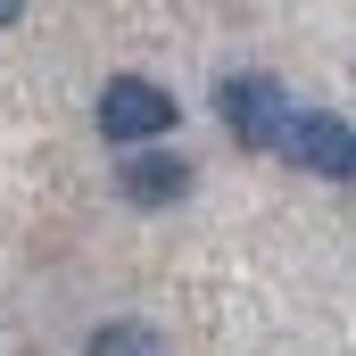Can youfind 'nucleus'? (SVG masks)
<instances>
[{
	"label": "nucleus",
	"instance_id": "20e7f679",
	"mask_svg": "<svg viewBox=\"0 0 356 356\" xmlns=\"http://www.w3.org/2000/svg\"><path fill=\"white\" fill-rule=\"evenodd\" d=\"M116 199L124 207H175V199H191V158L133 141V158L116 166Z\"/></svg>",
	"mask_w": 356,
	"mask_h": 356
},
{
	"label": "nucleus",
	"instance_id": "423d86ee",
	"mask_svg": "<svg viewBox=\"0 0 356 356\" xmlns=\"http://www.w3.org/2000/svg\"><path fill=\"white\" fill-rule=\"evenodd\" d=\"M17 17H25V0H0V25H17Z\"/></svg>",
	"mask_w": 356,
	"mask_h": 356
},
{
	"label": "nucleus",
	"instance_id": "7ed1b4c3",
	"mask_svg": "<svg viewBox=\"0 0 356 356\" xmlns=\"http://www.w3.org/2000/svg\"><path fill=\"white\" fill-rule=\"evenodd\" d=\"M282 108H290V91L273 83V75H224V83H216V116H224V133H232L241 149H273Z\"/></svg>",
	"mask_w": 356,
	"mask_h": 356
},
{
	"label": "nucleus",
	"instance_id": "39448f33",
	"mask_svg": "<svg viewBox=\"0 0 356 356\" xmlns=\"http://www.w3.org/2000/svg\"><path fill=\"white\" fill-rule=\"evenodd\" d=\"M83 356H166V340L149 332V323H133V315H116V323H99L83 340Z\"/></svg>",
	"mask_w": 356,
	"mask_h": 356
},
{
	"label": "nucleus",
	"instance_id": "f257e3e1",
	"mask_svg": "<svg viewBox=\"0 0 356 356\" xmlns=\"http://www.w3.org/2000/svg\"><path fill=\"white\" fill-rule=\"evenodd\" d=\"M273 149H282L298 175H315V182H348L356 175V133H348L340 108H282Z\"/></svg>",
	"mask_w": 356,
	"mask_h": 356
},
{
	"label": "nucleus",
	"instance_id": "f03ea898",
	"mask_svg": "<svg viewBox=\"0 0 356 356\" xmlns=\"http://www.w3.org/2000/svg\"><path fill=\"white\" fill-rule=\"evenodd\" d=\"M182 124V99L166 83H149V75H116V83L99 91V133L116 141V149H133V141H166Z\"/></svg>",
	"mask_w": 356,
	"mask_h": 356
}]
</instances>
